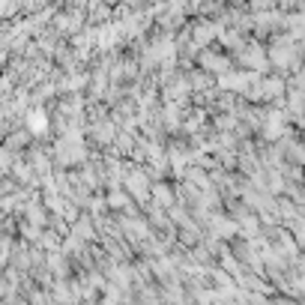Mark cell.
<instances>
[{
    "mask_svg": "<svg viewBox=\"0 0 305 305\" xmlns=\"http://www.w3.org/2000/svg\"><path fill=\"white\" fill-rule=\"evenodd\" d=\"M150 191H153V200H156V207L165 213V210H171L174 204H177V194H174V188L168 183H153L150 185Z\"/></svg>",
    "mask_w": 305,
    "mask_h": 305,
    "instance_id": "7a4b0ae2",
    "label": "cell"
},
{
    "mask_svg": "<svg viewBox=\"0 0 305 305\" xmlns=\"http://www.w3.org/2000/svg\"><path fill=\"white\" fill-rule=\"evenodd\" d=\"M123 183H126V188H129V194L138 197L141 204L150 200V185H153V180H150V174H147L144 168H129L126 177H123Z\"/></svg>",
    "mask_w": 305,
    "mask_h": 305,
    "instance_id": "6da1fadb",
    "label": "cell"
},
{
    "mask_svg": "<svg viewBox=\"0 0 305 305\" xmlns=\"http://www.w3.org/2000/svg\"><path fill=\"white\" fill-rule=\"evenodd\" d=\"M191 33H194V39H197V42H210V39L216 36V27H210V24H194V27H191ZM197 42H194V45H197Z\"/></svg>",
    "mask_w": 305,
    "mask_h": 305,
    "instance_id": "5b68a950",
    "label": "cell"
},
{
    "mask_svg": "<svg viewBox=\"0 0 305 305\" xmlns=\"http://www.w3.org/2000/svg\"><path fill=\"white\" fill-rule=\"evenodd\" d=\"M54 299H57L60 305L63 302H72V290H69L63 281H57V284H54Z\"/></svg>",
    "mask_w": 305,
    "mask_h": 305,
    "instance_id": "52a82bcc",
    "label": "cell"
},
{
    "mask_svg": "<svg viewBox=\"0 0 305 305\" xmlns=\"http://www.w3.org/2000/svg\"><path fill=\"white\" fill-rule=\"evenodd\" d=\"M105 204H108V207H111V210H123V207H126V204H129V197H126V194H123V191H111V194H108V197H105Z\"/></svg>",
    "mask_w": 305,
    "mask_h": 305,
    "instance_id": "8992f818",
    "label": "cell"
},
{
    "mask_svg": "<svg viewBox=\"0 0 305 305\" xmlns=\"http://www.w3.org/2000/svg\"><path fill=\"white\" fill-rule=\"evenodd\" d=\"M197 60L204 69H210V72H216V75H222L225 69H228V57H219L216 51H204V54H197ZM200 69V72H204Z\"/></svg>",
    "mask_w": 305,
    "mask_h": 305,
    "instance_id": "3957f363",
    "label": "cell"
},
{
    "mask_svg": "<svg viewBox=\"0 0 305 305\" xmlns=\"http://www.w3.org/2000/svg\"><path fill=\"white\" fill-rule=\"evenodd\" d=\"M24 141H27V135H24V132H21V135H9V138H6V147H9V150H21V147H24Z\"/></svg>",
    "mask_w": 305,
    "mask_h": 305,
    "instance_id": "ba28073f",
    "label": "cell"
},
{
    "mask_svg": "<svg viewBox=\"0 0 305 305\" xmlns=\"http://www.w3.org/2000/svg\"><path fill=\"white\" fill-rule=\"evenodd\" d=\"M27 120H30V129H33L36 135L48 129V114H45L42 108H36V111H30V117H27Z\"/></svg>",
    "mask_w": 305,
    "mask_h": 305,
    "instance_id": "277c9868",
    "label": "cell"
}]
</instances>
